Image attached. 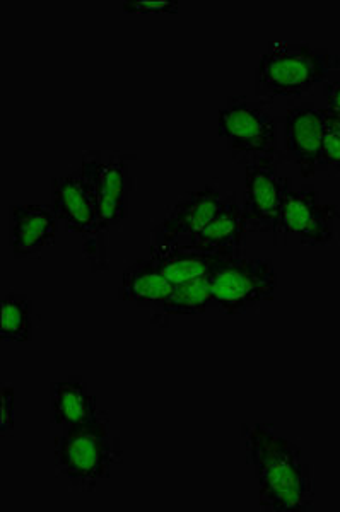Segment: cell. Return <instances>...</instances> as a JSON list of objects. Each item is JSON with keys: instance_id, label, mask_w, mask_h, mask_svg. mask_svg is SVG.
Listing matches in <instances>:
<instances>
[{"instance_id": "14", "label": "cell", "mask_w": 340, "mask_h": 512, "mask_svg": "<svg viewBox=\"0 0 340 512\" xmlns=\"http://www.w3.org/2000/svg\"><path fill=\"white\" fill-rule=\"evenodd\" d=\"M50 402V422L64 427L65 431L94 424L105 417L81 376L50 384Z\"/></svg>"}, {"instance_id": "6", "label": "cell", "mask_w": 340, "mask_h": 512, "mask_svg": "<svg viewBox=\"0 0 340 512\" xmlns=\"http://www.w3.org/2000/svg\"><path fill=\"white\" fill-rule=\"evenodd\" d=\"M212 299L226 315H243L276 296L277 275L262 258L233 256L209 275Z\"/></svg>"}, {"instance_id": "8", "label": "cell", "mask_w": 340, "mask_h": 512, "mask_svg": "<svg viewBox=\"0 0 340 512\" xmlns=\"http://www.w3.org/2000/svg\"><path fill=\"white\" fill-rule=\"evenodd\" d=\"M291 188V180L279 175L277 159H265L245 166V193L241 207L250 231L274 236L281 234L282 205Z\"/></svg>"}, {"instance_id": "3", "label": "cell", "mask_w": 340, "mask_h": 512, "mask_svg": "<svg viewBox=\"0 0 340 512\" xmlns=\"http://www.w3.org/2000/svg\"><path fill=\"white\" fill-rule=\"evenodd\" d=\"M55 466L72 487L94 490L122 463L124 451L120 439L113 436L108 419L65 431L55 437Z\"/></svg>"}, {"instance_id": "20", "label": "cell", "mask_w": 340, "mask_h": 512, "mask_svg": "<svg viewBox=\"0 0 340 512\" xmlns=\"http://www.w3.org/2000/svg\"><path fill=\"white\" fill-rule=\"evenodd\" d=\"M2 410H0V431L2 434L14 431V388L2 386Z\"/></svg>"}, {"instance_id": "16", "label": "cell", "mask_w": 340, "mask_h": 512, "mask_svg": "<svg viewBox=\"0 0 340 512\" xmlns=\"http://www.w3.org/2000/svg\"><path fill=\"white\" fill-rule=\"evenodd\" d=\"M173 284L161 274L151 258L132 263L120 280L118 301L132 303L139 308L153 309L163 303L173 291Z\"/></svg>"}, {"instance_id": "11", "label": "cell", "mask_w": 340, "mask_h": 512, "mask_svg": "<svg viewBox=\"0 0 340 512\" xmlns=\"http://www.w3.org/2000/svg\"><path fill=\"white\" fill-rule=\"evenodd\" d=\"M325 108L313 103L291 106L284 118V147L289 161L298 166L303 178H313L320 166Z\"/></svg>"}, {"instance_id": "10", "label": "cell", "mask_w": 340, "mask_h": 512, "mask_svg": "<svg viewBox=\"0 0 340 512\" xmlns=\"http://www.w3.org/2000/svg\"><path fill=\"white\" fill-rule=\"evenodd\" d=\"M224 198L217 185H207L200 190L185 193L168 210L165 219L154 227L151 233L153 245H178L200 233L223 207Z\"/></svg>"}, {"instance_id": "13", "label": "cell", "mask_w": 340, "mask_h": 512, "mask_svg": "<svg viewBox=\"0 0 340 512\" xmlns=\"http://www.w3.org/2000/svg\"><path fill=\"white\" fill-rule=\"evenodd\" d=\"M248 231L250 227L243 207L236 202L235 193H231L224 198L223 207L200 233L178 245L211 255L243 256Z\"/></svg>"}, {"instance_id": "1", "label": "cell", "mask_w": 340, "mask_h": 512, "mask_svg": "<svg viewBox=\"0 0 340 512\" xmlns=\"http://www.w3.org/2000/svg\"><path fill=\"white\" fill-rule=\"evenodd\" d=\"M243 439L257 478L260 507L276 512L313 509V468L306 463L299 446L267 424L247 427Z\"/></svg>"}, {"instance_id": "7", "label": "cell", "mask_w": 340, "mask_h": 512, "mask_svg": "<svg viewBox=\"0 0 340 512\" xmlns=\"http://www.w3.org/2000/svg\"><path fill=\"white\" fill-rule=\"evenodd\" d=\"M132 154H113L108 161L101 163L100 169V222L98 234L93 241L84 245L86 258L91 262V272H103L108 267L106 262V234L110 229L129 217V197L134 185L130 175Z\"/></svg>"}, {"instance_id": "15", "label": "cell", "mask_w": 340, "mask_h": 512, "mask_svg": "<svg viewBox=\"0 0 340 512\" xmlns=\"http://www.w3.org/2000/svg\"><path fill=\"white\" fill-rule=\"evenodd\" d=\"M149 258L156 263L161 274L165 275L173 286H178L188 280L212 274L221 263L233 256L211 255L183 245H151Z\"/></svg>"}, {"instance_id": "9", "label": "cell", "mask_w": 340, "mask_h": 512, "mask_svg": "<svg viewBox=\"0 0 340 512\" xmlns=\"http://www.w3.org/2000/svg\"><path fill=\"white\" fill-rule=\"evenodd\" d=\"M339 219V209L323 204L315 187L291 188L282 205L281 234L298 238L301 245H332Z\"/></svg>"}, {"instance_id": "17", "label": "cell", "mask_w": 340, "mask_h": 512, "mask_svg": "<svg viewBox=\"0 0 340 512\" xmlns=\"http://www.w3.org/2000/svg\"><path fill=\"white\" fill-rule=\"evenodd\" d=\"M209 275L173 287L170 296L166 297L163 303L149 309L151 320L156 325L163 326V323L166 325L173 316L204 315L209 309L216 308L212 299Z\"/></svg>"}, {"instance_id": "21", "label": "cell", "mask_w": 340, "mask_h": 512, "mask_svg": "<svg viewBox=\"0 0 340 512\" xmlns=\"http://www.w3.org/2000/svg\"><path fill=\"white\" fill-rule=\"evenodd\" d=\"M127 12H178L180 4L178 2H168V0H158V2H149V0H137V2H124L122 4Z\"/></svg>"}, {"instance_id": "22", "label": "cell", "mask_w": 340, "mask_h": 512, "mask_svg": "<svg viewBox=\"0 0 340 512\" xmlns=\"http://www.w3.org/2000/svg\"><path fill=\"white\" fill-rule=\"evenodd\" d=\"M323 96L327 99L325 110L340 118V77L323 82Z\"/></svg>"}, {"instance_id": "12", "label": "cell", "mask_w": 340, "mask_h": 512, "mask_svg": "<svg viewBox=\"0 0 340 512\" xmlns=\"http://www.w3.org/2000/svg\"><path fill=\"white\" fill-rule=\"evenodd\" d=\"M59 219L50 205H9V246L16 260L36 258L55 243Z\"/></svg>"}, {"instance_id": "4", "label": "cell", "mask_w": 340, "mask_h": 512, "mask_svg": "<svg viewBox=\"0 0 340 512\" xmlns=\"http://www.w3.org/2000/svg\"><path fill=\"white\" fill-rule=\"evenodd\" d=\"M217 132L236 163L277 159V118L264 103L245 96H229L217 115Z\"/></svg>"}, {"instance_id": "18", "label": "cell", "mask_w": 340, "mask_h": 512, "mask_svg": "<svg viewBox=\"0 0 340 512\" xmlns=\"http://www.w3.org/2000/svg\"><path fill=\"white\" fill-rule=\"evenodd\" d=\"M33 303L30 297L9 292L0 301V338L11 342L33 340Z\"/></svg>"}, {"instance_id": "19", "label": "cell", "mask_w": 340, "mask_h": 512, "mask_svg": "<svg viewBox=\"0 0 340 512\" xmlns=\"http://www.w3.org/2000/svg\"><path fill=\"white\" fill-rule=\"evenodd\" d=\"M318 171L340 175V118L325 110V132Z\"/></svg>"}, {"instance_id": "2", "label": "cell", "mask_w": 340, "mask_h": 512, "mask_svg": "<svg viewBox=\"0 0 340 512\" xmlns=\"http://www.w3.org/2000/svg\"><path fill=\"white\" fill-rule=\"evenodd\" d=\"M339 69V55L327 48L272 43L258 60L255 93L258 101L267 106L276 98H301Z\"/></svg>"}, {"instance_id": "5", "label": "cell", "mask_w": 340, "mask_h": 512, "mask_svg": "<svg viewBox=\"0 0 340 512\" xmlns=\"http://www.w3.org/2000/svg\"><path fill=\"white\" fill-rule=\"evenodd\" d=\"M100 151H86L81 168L52 180V207L67 231L83 234L86 243L98 234L100 222Z\"/></svg>"}]
</instances>
